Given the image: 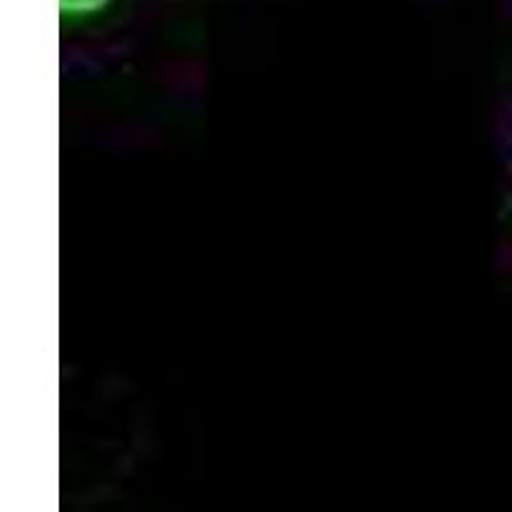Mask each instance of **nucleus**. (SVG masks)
Returning <instances> with one entry per match:
<instances>
[{"label": "nucleus", "mask_w": 512, "mask_h": 512, "mask_svg": "<svg viewBox=\"0 0 512 512\" xmlns=\"http://www.w3.org/2000/svg\"><path fill=\"white\" fill-rule=\"evenodd\" d=\"M113 0H59V13L64 18H88L111 6Z\"/></svg>", "instance_id": "nucleus-1"}]
</instances>
